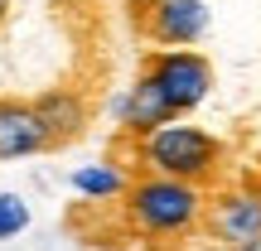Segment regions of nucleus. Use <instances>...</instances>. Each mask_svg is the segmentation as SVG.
Wrapping results in <instances>:
<instances>
[{"instance_id":"nucleus-1","label":"nucleus","mask_w":261,"mask_h":251,"mask_svg":"<svg viewBox=\"0 0 261 251\" xmlns=\"http://www.w3.org/2000/svg\"><path fill=\"white\" fill-rule=\"evenodd\" d=\"M126 222L140 237H189L203 222V188L184 179L145 174L126 188Z\"/></svg>"},{"instance_id":"nucleus-2","label":"nucleus","mask_w":261,"mask_h":251,"mask_svg":"<svg viewBox=\"0 0 261 251\" xmlns=\"http://www.w3.org/2000/svg\"><path fill=\"white\" fill-rule=\"evenodd\" d=\"M140 159H145L150 174H165V179H184V184L203 188L208 179L223 169L227 150L213 130L203 126H184V121H169L150 135H140Z\"/></svg>"},{"instance_id":"nucleus-3","label":"nucleus","mask_w":261,"mask_h":251,"mask_svg":"<svg viewBox=\"0 0 261 251\" xmlns=\"http://www.w3.org/2000/svg\"><path fill=\"white\" fill-rule=\"evenodd\" d=\"M145 77L165 92V102L174 106V116L194 111V106L213 92V63H208L203 53H194V48H165V53H155L150 68H145Z\"/></svg>"},{"instance_id":"nucleus-4","label":"nucleus","mask_w":261,"mask_h":251,"mask_svg":"<svg viewBox=\"0 0 261 251\" xmlns=\"http://www.w3.org/2000/svg\"><path fill=\"white\" fill-rule=\"evenodd\" d=\"M145 34L165 48H189L208 34V5L203 0H155L145 10Z\"/></svg>"},{"instance_id":"nucleus-5","label":"nucleus","mask_w":261,"mask_h":251,"mask_svg":"<svg viewBox=\"0 0 261 251\" xmlns=\"http://www.w3.org/2000/svg\"><path fill=\"white\" fill-rule=\"evenodd\" d=\"M44 150H54V140H48L39 106L19 97H0V159H29Z\"/></svg>"},{"instance_id":"nucleus-6","label":"nucleus","mask_w":261,"mask_h":251,"mask_svg":"<svg viewBox=\"0 0 261 251\" xmlns=\"http://www.w3.org/2000/svg\"><path fill=\"white\" fill-rule=\"evenodd\" d=\"M213 232L223 237L227 246H237V251L261 246V184H247V188H237V193L218 198Z\"/></svg>"},{"instance_id":"nucleus-7","label":"nucleus","mask_w":261,"mask_h":251,"mask_svg":"<svg viewBox=\"0 0 261 251\" xmlns=\"http://www.w3.org/2000/svg\"><path fill=\"white\" fill-rule=\"evenodd\" d=\"M116 121H121L130 135H150V130H160V126H169L174 121V106L165 102V92H160L150 77H140L136 87H126L121 97H116Z\"/></svg>"},{"instance_id":"nucleus-8","label":"nucleus","mask_w":261,"mask_h":251,"mask_svg":"<svg viewBox=\"0 0 261 251\" xmlns=\"http://www.w3.org/2000/svg\"><path fill=\"white\" fill-rule=\"evenodd\" d=\"M34 106H39V116H44L54 145H68V140H77L87 130V102L73 92V87H54V92L34 97Z\"/></svg>"},{"instance_id":"nucleus-9","label":"nucleus","mask_w":261,"mask_h":251,"mask_svg":"<svg viewBox=\"0 0 261 251\" xmlns=\"http://www.w3.org/2000/svg\"><path fill=\"white\" fill-rule=\"evenodd\" d=\"M68 184H73L83 198H92V203H107V198H126L130 179L116 164H83V169H73Z\"/></svg>"},{"instance_id":"nucleus-10","label":"nucleus","mask_w":261,"mask_h":251,"mask_svg":"<svg viewBox=\"0 0 261 251\" xmlns=\"http://www.w3.org/2000/svg\"><path fill=\"white\" fill-rule=\"evenodd\" d=\"M24 227H29V203L19 193H0V242L19 237Z\"/></svg>"}]
</instances>
